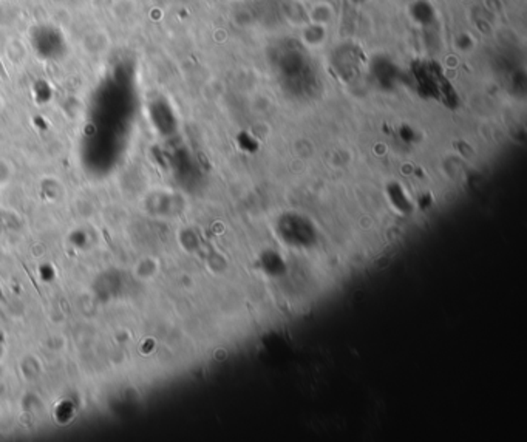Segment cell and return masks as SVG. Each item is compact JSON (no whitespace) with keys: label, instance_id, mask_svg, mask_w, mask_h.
Returning <instances> with one entry per match:
<instances>
[{"label":"cell","instance_id":"2","mask_svg":"<svg viewBox=\"0 0 527 442\" xmlns=\"http://www.w3.org/2000/svg\"><path fill=\"white\" fill-rule=\"evenodd\" d=\"M136 4L133 0H116L112 5V16L118 21H125L135 14Z\"/></svg>","mask_w":527,"mask_h":442},{"label":"cell","instance_id":"1","mask_svg":"<svg viewBox=\"0 0 527 442\" xmlns=\"http://www.w3.org/2000/svg\"><path fill=\"white\" fill-rule=\"evenodd\" d=\"M84 50L90 55H99L108 48V38L104 31H91L87 33L82 42Z\"/></svg>","mask_w":527,"mask_h":442},{"label":"cell","instance_id":"3","mask_svg":"<svg viewBox=\"0 0 527 442\" xmlns=\"http://www.w3.org/2000/svg\"><path fill=\"white\" fill-rule=\"evenodd\" d=\"M13 176V167L5 159H0V186L8 184Z\"/></svg>","mask_w":527,"mask_h":442}]
</instances>
